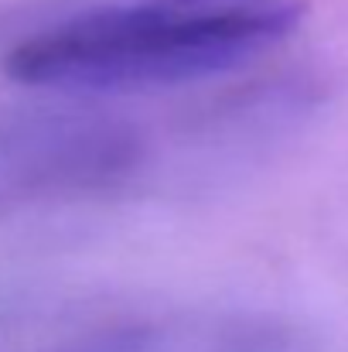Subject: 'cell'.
I'll return each mask as SVG.
<instances>
[{"instance_id": "obj_1", "label": "cell", "mask_w": 348, "mask_h": 352, "mask_svg": "<svg viewBox=\"0 0 348 352\" xmlns=\"http://www.w3.org/2000/svg\"><path fill=\"white\" fill-rule=\"evenodd\" d=\"M304 0H133L62 21L3 58L24 86L123 93L232 72L287 41Z\"/></svg>"}]
</instances>
